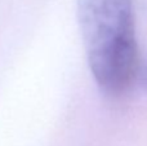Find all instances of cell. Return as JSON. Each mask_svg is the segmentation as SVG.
Returning <instances> with one entry per match:
<instances>
[{
  "instance_id": "cell-1",
  "label": "cell",
  "mask_w": 147,
  "mask_h": 146,
  "mask_svg": "<svg viewBox=\"0 0 147 146\" xmlns=\"http://www.w3.org/2000/svg\"><path fill=\"white\" fill-rule=\"evenodd\" d=\"M78 21L96 83L111 97L124 95L140 64L132 0H78Z\"/></svg>"
},
{
  "instance_id": "cell-2",
  "label": "cell",
  "mask_w": 147,
  "mask_h": 146,
  "mask_svg": "<svg viewBox=\"0 0 147 146\" xmlns=\"http://www.w3.org/2000/svg\"><path fill=\"white\" fill-rule=\"evenodd\" d=\"M143 83H145V87L147 88V58L145 65H143Z\"/></svg>"
}]
</instances>
